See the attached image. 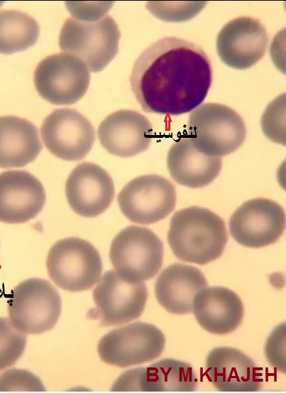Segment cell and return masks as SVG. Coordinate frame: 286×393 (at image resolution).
<instances>
[{"label":"cell","mask_w":286,"mask_h":393,"mask_svg":"<svg viewBox=\"0 0 286 393\" xmlns=\"http://www.w3.org/2000/svg\"><path fill=\"white\" fill-rule=\"evenodd\" d=\"M46 268L50 279L60 289L81 291L92 288L102 272L97 249L88 241L75 237L56 242L50 248Z\"/></svg>","instance_id":"52a82bcc"},{"label":"cell","mask_w":286,"mask_h":393,"mask_svg":"<svg viewBox=\"0 0 286 393\" xmlns=\"http://www.w3.org/2000/svg\"><path fill=\"white\" fill-rule=\"evenodd\" d=\"M40 134L48 151L68 161H79L91 151L95 130L91 122L73 109H57L43 120Z\"/></svg>","instance_id":"4fadbf2b"},{"label":"cell","mask_w":286,"mask_h":393,"mask_svg":"<svg viewBox=\"0 0 286 393\" xmlns=\"http://www.w3.org/2000/svg\"><path fill=\"white\" fill-rule=\"evenodd\" d=\"M109 259L117 274L129 283L154 277L163 261V244L150 229L130 225L113 239Z\"/></svg>","instance_id":"5b68a950"},{"label":"cell","mask_w":286,"mask_h":393,"mask_svg":"<svg viewBox=\"0 0 286 393\" xmlns=\"http://www.w3.org/2000/svg\"><path fill=\"white\" fill-rule=\"evenodd\" d=\"M210 59L198 45L176 37L160 39L136 60L131 87L148 113L177 116L199 107L210 89Z\"/></svg>","instance_id":"6da1fadb"},{"label":"cell","mask_w":286,"mask_h":393,"mask_svg":"<svg viewBox=\"0 0 286 393\" xmlns=\"http://www.w3.org/2000/svg\"><path fill=\"white\" fill-rule=\"evenodd\" d=\"M192 312L203 329L210 333L225 335L239 326L244 308L239 296L232 290L211 286L197 294Z\"/></svg>","instance_id":"d6986e66"},{"label":"cell","mask_w":286,"mask_h":393,"mask_svg":"<svg viewBox=\"0 0 286 393\" xmlns=\"http://www.w3.org/2000/svg\"><path fill=\"white\" fill-rule=\"evenodd\" d=\"M118 203L123 215L136 224L150 225L166 217L176 205V190L165 178L148 174L129 181L119 192Z\"/></svg>","instance_id":"30bf717a"},{"label":"cell","mask_w":286,"mask_h":393,"mask_svg":"<svg viewBox=\"0 0 286 393\" xmlns=\"http://www.w3.org/2000/svg\"><path fill=\"white\" fill-rule=\"evenodd\" d=\"M187 135L201 152L224 156L234 152L243 143L246 126L233 109L219 103H205L191 112Z\"/></svg>","instance_id":"277c9868"},{"label":"cell","mask_w":286,"mask_h":393,"mask_svg":"<svg viewBox=\"0 0 286 393\" xmlns=\"http://www.w3.org/2000/svg\"><path fill=\"white\" fill-rule=\"evenodd\" d=\"M207 1H149L147 8L158 18L167 22L190 20L205 6Z\"/></svg>","instance_id":"484cf974"},{"label":"cell","mask_w":286,"mask_h":393,"mask_svg":"<svg viewBox=\"0 0 286 393\" xmlns=\"http://www.w3.org/2000/svg\"><path fill=\"white\" fill-rule=\"evenodd\" d=\"M120 31L115 21L106 16L98 21L68 18L61 29V51L82 61L89 70H102L119 51Z\"/></svg>","instance_id":"3957f363"},{"label":"cell","mask_w":286,"mask_h":393,"mask_svg":"<svg viewBox=\"0 0 286 393\" xmlns=\"http://www.w3.org/2000/svg\"><path fill=\"white\" fill-rule=\"evenodd\" d=\"M167 238L178 259L204 265L222 254L228 235L219 215L207 208L191 206L173 215Z\"/></svg>","instance_id":"7a4b0ae2"},{"label":"cell","mask_w":286,"mask_h":393,"mask_svg":"<svg viewBox=\"0 0 286 393\" xmlns=\"http://www.w3.org/2000/svg\"><path fill=\"white\" fill-rule=\"evenodd\" d=\"M7 310L10 321L18 330L40 334L57 323L62 301L57 290L48 280L31 278L12 289Z\"/></svg>","instance_id":"8992f818"},{"label":"cell","mask_w":286,"mask_h":393,"mask_svg":"<svg viewBox=\"0 0 286 393\" xmlns=\"http://www.w3.org/2000/svg\"><path fill=\"white\" fill-rule=\"evenodd\" d=\"M37 127L16 116L0 117V168H21L42 150Z\"/></svg>","instance_id":"7402d4cb"},{"label":"cell","mask_w":286,"mask_h":393,"mask_svg":"<svg viewBox=\"0 0 286 393\" xmlns=\"http://www.w3.org/2000/svg\"><path fill=\"white\" fill-rule=\"evenodd\" d=\"M285 344L286 325L284 322L273 330L265 345V355L268 362L282 373L286 372Z\"/></svg>","instance_id":"f1b7e54d"},{"label":"cell","mask_w":286,"mask_h":393,"mask_svg":"<svg viewBox=\"0 0 286 393\" xmlns=\"http://www.w3.org/2000/svg\"><path fill=\"white\" fill-rule=\"evenodd\" d=\"M206 287L207 279L198 268L175 263L160 274L155 284V294L166 311L182 315L192 312L195 296Z\"/></svg>","instance_id":"ffe728a7"},{"label":"cell","mask_w":286,"mask_h":393,"mask_svg":"<svg viewBox=\"0 0 286 393\" xmlns=\"http://www.w3.org/2000/svg\"><path fill=\"white\" fill-rule=\"evenodd\" d=\"M45 201L43 184L31 173L11 170L0 173V222H26L40 212Z\"/></svg>","instance_id":"2e32d148"},{"label":"cell","mask_w":286,"mask_h":393,"mask_svg":"<svg viewBox=\"0 0 286 393\" xmlns=\"http://www.w3.org/2000/svg\"><path fill=\"white\" fill-rule=\"evenodd\" d=\"M26 335L9 318L0 317V371L13 365L23 353Z\"/></svg>","instance_id":"d4e9b609"},{"label":"cell","mask_w":286,"mask_h":393,"mask_svg":"<svg viewBox=\"0 0 286 393\" xmlns=\"http://www.w3.org/2000/svg\"><path fill=\"white\" fill-rule=\"evenodd\" d=\"M221 158L203 154L184 134L170 147L167 165L171 177L179 184L192 188L207 185L219 175Z\"/></svg>","instance_id":"44dd1931"},{"label":"cell","mask_w":286,"mask_h":393,"mask_svg":"<svg viewBox=\"0 0 286 393\" xmlns=\"http://www.w3.org/2000/svg\"><path fill=\"white\" fill-rule=\"evenodd\" d=\"M110 175L99 165L83 162L76 166L65 183L70 207L77 215L94 217L106 210L114 197Z\"/></svg>","instance_id":"9a60e30c"},{"label":"cell","mask_w":286,"mask_h":393,"mask_svg":"<svg viewBox=\"0 0 286 393\" xmlns=\"http://www.w3.org/2000/svg\"><path fill=\"white\" fill-rule=\"evenodd\" d=\"M135 371L136 392H194L197 388L196 374L184 361L165 358Z\"/></svg>","instance_id":"603a6c76"},{"label":"cell","mask_w":286,"mask_h":393,"mask_svg":"<svg viewBox=\"0 0 286 393\" xmlns=\"http://www.w3.org/2000/svg\"><path fill=\"white\" fill-rule=\"evenodd\" d=\"M261 126L264 134L272 141L285 146V94L271 102L266 107Z\"/></svg>","instance_id":"4316f807"},{"label":"cell","mask_w":286,"mask_h":393,"mask_svg":"<svg viewBox=\"0 0 286 393\" xmlns=\"http://www.w3.org/2000/svg\"><path fill=\"white\" fill-rule=\"evenodd\" d=\"M92 296L101 323L113 326L141 316L147 302L148 290L144 282H127L111 269L101 276Z\"/></svg>","instance_id":"7c38bea8"},{"label":"cell","mask_w":286,"mask_h":393,"mask_svg":"<svg viewBox=\"0 0 286 393\" xmlns=\"http://www.w3.org/2000/svg\"><path fill=\"white\" fill-rule=\"evenodd\" d=\"M150 122L142 114L121 109L106 117L99 124L98 137L110 154L123 158L145 151L153 139Z\"/></svg>","instance_id":"ac0fdd59"},{"label":"cell","mask_w":286,"mask_h":393,"mask_svg":"<svg viewBox=\"0 0 286 393\" xmlns=\"http://www.w3.org/2000/svg\"><path fill=\"white\" fill-rule=\"evenodd\" d=\"M165 345V335L158 328L137 321L105 334L98 343L97 352L105 363L127 367L158 358Z\"/></svg>","instance_id":"ba28073f"},{"label":"cell","mask_w":286,"mask_h":393,"mask_svg":"<svg viewBox=\"0 0 286 393\" xmlns=\"http://www.w3.org/2000/svg\"><path fill=\"white\" fill-rule=\"evenodd\" d=\"M268 34L263 25L251 17H238L228 22L216 38V50L227 66L244 70L258 63L265 55Z\"/></svg>","instance_id":"5bb4252c"},{"label":"cell","mask_w":286,"mask_h":393,"mask_svg":"<svg viewBox=\"0 0 286 393\" xmlns=\"http://www.w3.org/2000/svg\"><path fill=\"white\" fill-rule=\"evenodd\" d=\"M40 33L37 21L30 15L16 11H0V53L9 55L33 46Z\"/></svg>","instance_id":"cb8c5ba5"},{"label":"cell","mask_w":286,"mask_h":393,"mask_svg":"<svg viewBox=\"0 0 286 393\" xmlns=\"http://www.w3.org/2000/svg\"><path fill=\"white\" fill-rule=\"evenodd\" d=\"M43 383L31 372L17 368L0 375V392H45Z\"/></svg>","instance_id":"83f0119b"},{"label":"cell","mask_w":286,"mask_h":393,"mask_svg":"<svg viewBox=\"0 0 286 393\" xmlns=\"http://www.w3.org/2000/svg\"><path fill=\"white\" fill-rule=\"evenodd\" d=\"M89 80L87 65L65 53L48 56L34 72V83L39 95L57 105L72 104L79 100L86 93Z\"/></svg>","instance_id":"9c48e42d"},{"label":"cell","mask_w":286,"mask_h":393,"mask_svg":"<svg viewBox=\"0 0 286 393\" xmlns=\"http://www.w3.org/2000/svg\"><path fill=\"white\" fill-rule=\"evenodd\" d=\"M209 380L220 392H258L263 378L253 360L241 350L231 347L211 350L205 360Z\"/></svg>","instance_id":"e0dca14e"},{"label":"cell","mask_w":286,"mask_h":393,"mask_svg":"<svg viewBox=\"0 0 286 393\" xmlns=\"http://www.w3.org/2000/svg\"><path fill=\"white\" fill-rule=\"evenodd\" d=\"M285 227L283 208L267 198L249 200L238 207L230 217L232 237L241 245L260 248L275 242Z\"/></svg>","instance_id":"8fae6325"}]
</instances>
